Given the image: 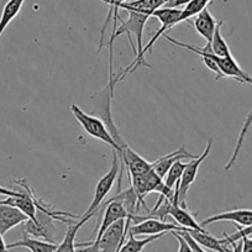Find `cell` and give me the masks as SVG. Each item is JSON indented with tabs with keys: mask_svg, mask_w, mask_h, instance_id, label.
<instances>
[{
	"mask_svg": "<svg viewBox=\"0 0 252 252\" xmlns=\"http://www.w3.org/2000/svg\"><path fill=\"white\" fill-rule=\"evenodd\" d=\"M131 222V219L118 220L104 231L98 241L77 252H118L121 245L125 242Z\"/></svg>",
	"mask_w": 252,
	"mask_h": 252,
	"instance_id": "6da1fadb",
	"label": "cell"
},
{
	"mask_svg": "<svg viewBox=\"0 0 252 252\" xmlns=\"http://www.w3.org/2000/svg\"><path fill=\"white\" fill-rule=\"evenodd\" d=\"M71 111L74 115V118L77 119V121L81 124L82 127L86 130L87 134L91 135L94 139L100 140V141L105 142L106 145L113 147V150L116 151V155H118V157L120 158L121 155H123L121 149L118 146V144L114 141L113 136H111L110 132H109L108 127H106L105 124H104V121L101 120L100 118L84 113V111L82 110L78 105H76V104H72Z\"/></svg>",
	"mask_w": 252,
	"mask_h": 252,
	"instance_id": "7a4b0ae2",
	"label": "cell"
},
{
	"mask_svg": "<svg viewBox=\"0 0 252 252\" xmlns=\"http://www.w3.org/2000/svg\"><path fill=\"white\" fill-rule=\"evenodd\" d=\"M114 151V150H113ZM119 172H120V159H119L116 151L113 152V163H111L110 169L99 179L98 184L95 187V193H94L93 200H92L91 205L87 209V212L83 215H91L94 217L96 213L99 212V208L103 204L104 199H105L106 195L110 193L111 188H113L114 183L118 179Z\"/></svg>",
	"mask_w": 252,
	"mask_h": 252,
	"instance_id": "3957f363",
	"label": "cell"
},
{
	"mask_svg": "<svg viewBox=\"0 0 252 252\" xmlns=\"http://www.w3.org/2000/svg\"><path fill=\"white\" fill-rule=\"evenodd\" d=\"M213 147V139L210 137L208 140V144L205 150L203 151V154L199 157H195L192 161L186 163V168H184L183 174H182V178L179 181V187L178 189H176L178 192V204L181 207H187L186 205V199H187V193H188L189 188L193 184V182L195 181V177H197L198 171H199L200 164L203 163V161L207 159V157L209 156L210 151H212Z\"/></svg>",
	"mask_w": 252,
	"mask_h": 252,
	"instance_id": "277c9868",
	"label": "cell"
},
{
	"mask_svg": "<svg viewBox=\"0 0 252 252\" xmlns=\"http://www.w3.org/2000/svg\"><path fill=\"white\" fill-rule=\"evenodd\" d=\"M152 16L158 19L159 23H161V28L156 31V33H155L154 37L150 40V42L147 43L146 46H144V50H142V57H145L146 52H149V51L151 50L152 46L155 45V42H156L161 36H163L169 29L176 26L177 24H181L182 9L166 8V6H162V8L157 9V10L152 14Z\"/></svg>",
	"mask_w": 252,
	"mask_h": 252,
	"instance_id": "5b68a950",
	"label": "cell"
},
{
	"mask_svg": "<svg viewBox=\"0 0 252 252\" xmlns=\"http://www.w3.org/2000/svg\"><path fill=\"white\" fill-rule=\"evenodd\" d=\"M130 232L135 235V236H140V235H158V234H166V232L172 231H182L186 230L184 227L179 226L178 224H172V222L163 221L159 220L158 218H152L147 215L146 219L142 221L137 222L135 225H130Z\"/></svg>",
	"mask_w": 252,
	"mask_h": 252,
	"instance_id": "8992f818",
	"label": "cell"
},
{
	"mask_svg": "<svg viewBox=\"0 0 252 252\" xmlns=\"http://www.w3.org/2000/svg\"><path fill=\"white\" fill-rule=\"evenodd\" d=\"M217 64L219 67L221 78H234L235 81L252 86V77L245 72L231 55L226 57H218Z\"/></svg>",
	"mask_w": 252,
	"mask_h": 252,
	"instance_id": "52a82bcc",
	"label": "cell"
},
{
	"mask_svg": "<svg viewBox=\"0 0 252 252\" xmlns=\"http://www.w3.org/2000/svg\"><path fill=\"white\" fill-rule=\"evenodd\" d=\"M217 221H230L241 226H249L252 224V210L251 209H235L231 212L220 213V214L213 215L208 219L203 220L202 226L213 224Z\"/></svg>",
	"mask_w": 252,
	"mask_h": 252,
	"instance_id": "ba28073f",
	"label": "cell"
},
{
	"mask_svg": "<svg viewBox=\"0 0 252 252\" xmlns=\"http://www.w3.org/2000/svg\"><path fill=\"white\" fill-rule=\"evenodd\" d=\"M29 218L15 207L0 204V232L5 235L9 230L18 225L24 224Z\"/></svg>",
	"mask_w": 252,
	"mask_h": 252,
	"instance_id": "9c48e42d",
	"label": "cell"
},
{
	"mask_svg": "<svg viewBox=\"0 0 252 252\" xmlns=\"http://www.w3.org/2000/svg\"><path fill=\"white\" fill-rule=\"evenodd\" d=\"M195 158L194 155L189 154L186 150V147L182 146L179 150H176V151L171 152V154L166 155V156L161 157L157 161L152 162V166H154V171L158 174L161 178H164L166 174L168 173L169 168L176 163L177 161H181V159H193Z\"/></svg>",
	"mask_w": 252,
	"mask_h": 252,
	"instance_id": "30bf717a",
	"label": "cell"
},
{
	"mask_svg": "<svg viewBox=\"0 0 252 252\" xmlns=\"http://www.w3.org/2000/svg\"><path fill=\"white\" fill-rule=\"evenodd\" d=\"M186 231L188 232L198 244L202 247L205 249H209L212 251L217 252H231L227 249V245L225 242V239H217L215 236H213L210 232H208L207 230H194V229H186Z\"/></svg>",
	"mask_w": 252,
	"mask_h": 252,
	"instance_id": "8fae6325",
	"label": "cell"
},
{
	"mask_svg": "<svg viewBox=\"0 0 252 252\" xmlns=\"http://www.w3.org/2000/svg\"><path fill=\"white\" fill-rule=\"evenodd\" d=\"M218 21L213 18V15L210 14L209 9L205 8L204 10L200 11L199 14L194 16V21H193V25L194 29L197 30V32L207 41L208 43L212 42L213 36H214L215 28H217Z\"/></svg>",
	"mask_w": 252,
	"mask_h": 252,
	"instance_id": "7c38bea8",
	"label": "cell"
},
{
	"mask_svg": "<svg viewBox=\"0 0 252 252\" xmlns=\"http://www.w3.org/2000/svg\"><path fill=\"white\" fill-rule=\"evenodd\" d=\"M93 217L91 215H83L78 219V221H73L68 225V229H67L66 235L63 237L62 242L57 245V249L53 252H77L76 250V236L78 230L88 221L89 219H92Z\"/></svg>",
	"mask_w": 252,
	"mask_h": 252,
	"instance_id": "4fadbf2b",
	"label": "cell"
},
{
	"mask_svg": "<svg viewBox=\"0 0 252 252\" xmlns=\"http://www.w3.org/2000/svg\"><path fill=\"white\" fill-rule=\"evenodd\" d=\"M15 247H25V249L30 250L31 252H53L57 249V244L33 239L30 235L26 234L25 231H23V239L8 245V250L15 249Z\"/></svg>",
	"mask_w": 252,
	"mask_h": 252,
	"instance_id": "5bb4252c",
	"label": "cell"
},
{
	"mask_svg": "<svg viewBox=\"0 0 252 252\" xmlns=\"http://www.w3.org/2000/svg\"><path fill=\"white\" fill-rule=\"evenodd\" d=\"M172 0H132L129 3H123L120 5V9L129 11H137V13L146 14V15L152 16V14L157 10V9L162 8L169 3Z\"/></svg>",
	"mask_w": 252,
	"mask_h": 252,
	"instance_id": "9a60e30c",
	"label": "cell"
},
{
	"mask_svg": "<svg viewBox=\"0 0 252 252\" xmlns=\"http://www.w3.org/2000/svg\"><path fill=\"white\" fill-rule=\"evenodd\" d=\"M130 229V227H129ZM164 234H158V235H150V236L145 237V239H136L135 235L132 232H127V241L125 240L121 247L119 249L118 252H142L145 247L147 246L151 242L156 241V240L163 237Z\"/></svg>",
	"mask_w": 252,
	"mask_h": 252,
	"instance_id": "2e32d148",
	"label": "cell"
},
{
	"mask_svg": "<svg viewBox=\"0 0 252 252\" xmlns=\"http://www.w3.org/2000/svg\"><path fill=\"white\" fill-rule=\"evenodd\" d=\"M251 125H252V109H251V111H250V113L247 114L246 119H245L244 125H242V127H241V131H240L239 137H237L236 145H235L234 152H232V155H231V157H230L229 162H227V163L225 164V171H230V169H231L232 167L235 166V163H236L237 158H239L240 152H241L242 146H244L245 139H246L247 132H249V130H250V127H251Z\"/></svg>",
	"mask_w": 252,
	"mask_h": 252,
	"instance_id": "e0dca14e",
	"label": "cell"
},
{
	"mask_svg": "<svg viewBox=\"0 0 252 252\" xmlns=\"http://www.w3.org/2000/svg\"><path fill=\"white\" fill-rule=\"evenodd\" d=\"M24 1L25 0H9L8 3L5 4L1 16H0V37H1L3 32L5 31V29L9 26V24L20 13Z\"/></svg>",
	"mask_w": 252,
	"mask_h": 252,
	"instance_id": "ac0fdd59",
	"label": "cell"
},
{
	"mask_svg": "<svg viewBox=\"0 0 252 252\" xmlns=\"http://www.w3.org/2000/svg\"><path fill=\"white\" fill-rule=\"evenodd\" d=\"M222 24H224V21L222 20L218 21L217 28H215L214 36H213V40L212 42H210L213 52H214V55L218 56V57H226V56L231 55V51H230L226 41H225L224 37L221 36Z\"/></svg>",
	"mask_w": 252,
	"mask_h": 252,
	"instance_id": "d6986e66",
	"label": "cell"
},
{
	"mask_svg": "<svg viewBox=\"0 0 252 252\" xmlns=\"http://www.w3.org/2000/svg\"><path fill=\"white\" fill-rule=\"evenodd\" d=\"M210 1H212V0H192V1H189V3L184 6L183 10H182L181 23L189 20L190 18H193V16H195L197 14H199L202 10H204L205 8H208Z\"/></svg>",
	"mask_w": 252,
	"mask_h": 252,
	"instance_id": "ffe728a7",
	"label": "cell"
},
{
	"mask_svg": "<svg viewBox=\"0 0 252 252\" xmlns=\"http://www.w3.org/2000/svg\"><path fill=\"white\" fill-rule=\"evenodd\" d=\"M182 161H183V159L177 161L176 163L169 168L168 173H167L166 177H164V178H166L164 183H166V186L168 187V188L174 189V186H178L179 184V181H181L182 178V174H183L184 168H186V163Z\"/></svg>",
	"mask_w": 252,
	"mask_h": 252,
	"instance_id": "44dd1931",
	"label": "cell"
},
{
	"mask_svg": "<svg viewBox=\"0 0 252 252\" xmlns=\"http://www.w3.org/2000/svg\"><path fill=\"white\" fill-rule=\"evenodd\" d=\"M252 235V224L249 225V226H244V227H240L239 225H237V231L234 232L232 235H224V239H225V242H226V245H231L235 244V242H237L239 240H241L242 237H247V236H251Z\"/></svg>",
	"mask_w": 252,
	"mask_h": 252,
	"instance_id": "7402d4cb",
	"label": "cell"
},
{
	"mask_svg": "<svg viewBox=\"0 0 252 252\" xmlns=\"http://www.w3.org/2000/svg\"><path fill=\"white\" fill-rule=\"evenodd\" d=\"M178 232L184 237V239H186V241L188 242V245H189V247H190V250H192V252H207L202 246H200L199 244H198L197 241H195L194 239H193L192 236H190V235L188 234V232L186 231V230H182V231H178Z\"/></svg>",
	"mask_w": 252,
	"mask_h": 252,
	"instance_id": "603a6c76",
	"label": "cell"
},
{
	"mask_svg": "<svg viewBox=\"0 0 252 252\" xmlns=\"http://www.w3.org/2000/svg\"><path fill=\"white\" fill-rule=\"evenodd\" d=\"M172 235L176 237L177 241H178V244H179L178 252H192V250H190V247H189L188 242L186 241V239H184V237L182 236L178 231H172Z\"/></svg>",
	"mask_w": 252,
	"mask_h": 252,
	"instance_id": "cb8c5ba5",
	"label": "cell"
},
{
	"mask_svg": "<svg viewBox=\"0 0 252 252\" xmlns=\"http://www.w3.org/2000/svg\"><path fill=\"white\" fill-rule=\"evenodd\" d=\"M242 252H252V235L242 237Z\"/></svg>",
	"mask_w": 252,
	"mask_h": 252,
	"instance_id": "d4e9b609",
	"label": "cell"
},
{
	"mask_svg": "<svg viewBox=\"0 0 252 252\" xmlns=\"http://www.w3.org/2000/svg\"><path fill=\"white\" fill-rule=\"evenodd\" d=\"M21 194L20 190H10L8 188H4V187L0 186V195H5V197H19Z\"/></svg>",
	"mask_w": 252,
	"mask_h": 252,
	"instance_id": "484cf974",
	"label": "cell"
},
{
	"mask_svg": "<svg viewBox=\"0 0 252 252\" xmlns=\"http://www.w3.org/2000/svg\"><path fill=\"white\" fill-rule=\"evenodd\" d=\"M4 235L0 232V252H8V245L5 244V241H4Z\"/></svg>",
	"mask_w": 252,
	"mask_h": 252,
	"instance_id": "4316f807",
	"label": "cell"
},
{
	"mask_svg": "<svg viewBox=\"0 0 252 252\" xmlns=\"http://www.w3.org/2000/svg\"><path fill=\"white\" fill-rule=\"evenodd\" d=\"M231 252H242V240H239L237 242L232 244V251Z\"/></svg>",
	"mask_w": 252,
	"mask_h": 252,
	"instance_id": "83f0119b",
	"label": "cell"
}]
</instances>
